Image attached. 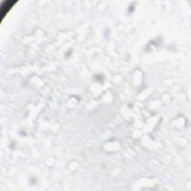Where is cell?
Segmentation results:
<instances>
[{
  "instance_id": "6da1fadb",
  "label": "cell",
  "mask_w": 191,
  "mask_h": 191,
  "mask_svg": "<svg viewBox=\"0 0 191 191\" xmlns=\"http://www.w3.org/2000/svg\"><path fill=\"white\" fill-rule=\"evenodd\" d=\"M15 3H16V2H11V1L6 2H4V4H3L2 6V11H1L2 17V15H3V17H4L5 14L7 13V12L11 9V7L13 6V4H15Z\"/></svg>"
}]
</instances>
